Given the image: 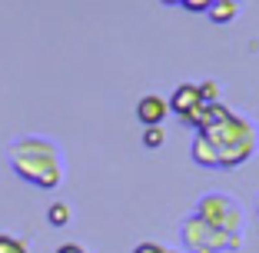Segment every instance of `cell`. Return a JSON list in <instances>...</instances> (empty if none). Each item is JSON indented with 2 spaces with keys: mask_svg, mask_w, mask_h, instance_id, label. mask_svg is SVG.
I'll return each instance as SVG.
<instances>
[{
  "mask_svg": "<svg viewBox=\"0 0 259 253\" xmlns=\"http://www.w3.org/2000/svg\"><path fill=\"white\" fill-rule=\"evenodd\" d=\"M10 167L20 180L40 187V190H57L63 184V157L54 140L47 137H23L10 143Z\"/></svg>",
  "mask_w": 259,
  "mask_h": 253,
  "instance_id": "6da1fadb",
  "label": "cell"
},
{
  "mask_svg": "<svg viewBox=\"0 0 259 253\" xmlns=\"http://www.w3.org/2000/svg\"><path fill=\"white\" fill-rule=\"evenodd\" d=\"M196 133H203V137L213 143L220 170L243 167V163L256 154V147H259L256 123L246 120V117H239V114H229L226 120L213 123V127H206V130H196Z\"/></svg>",
  "mask_w": 259,
  "mask_h": 253,
  "instance_id": "7a4b0ae2",
  "label": "cell"
},
{
  "mask_svg": "<svg viewBox=\"0 0 259 253\" xmlns=\"http://www.w3.org/2000/svg\"><path fill=\"white\" fill-rule=\"evenodd\" d=\"M180 240H183L186 253H226V250H239V243H243V237H233V233L206 223L196 213L180 223Z\"/></svg>",
  "mask_w": 259,
  "mask_h": 253,
  "instance_id": "3957f363",
  "label": "cell"
},
{
  "mask_svg": "<svg viewBox=\"0 0 259 253\" xmlns=\"http://www.w3.org/2000/svg\"><path fill=\"white\" fill-rule=\"evenodd\" d=\"M193 213L203 216L213 227H220V230L233 233V237H239V230H243V210H239V203L229 193H203L196 200V210Z\"/></svg>",
  "mask_w": 259,
  "mask_h": 253,
  "instance_id": "277c9868",
  "label": "cell"
},
{
  "mask_svg": "<svg viewBox=\"0 0 259 253\" xmlns=\"http://www.w3.org/2000/svg\"><path fill=\"white\" fill-rule=\"evenodd\" d=\"M203 107H206V100L196 84H180L173 90V97H169V114H176L183 123H190L193 130H196L199 117H203Z\"/></svg>",
  "mask_w": 259,
  "mask_h": 253,
  "instance_id": "5b68a950",
  "label": "cell"
},
{
  "mask_svg": "<svg viewBox=\"0 0 259 253\" xmlns=\"http://www.w3.org/2000/svg\"><path fill=\"white\" fill-rule=\"evenodd\" d=\"M169 114V100H163L160 93H143L137 103V120L143 123V127H156V123H163Z\"/></svg>",
  "mask_w": 259,
  "mask_h": 253,
  "instance_id": "8992f818",
  "label": "cell"
},
{
  "mask_svg": "<svg viewBox=\"0 0 259 253\" xmlns=\"http://www.w3.org/2000/svg\"><path fill=\"white\" fill-rule=\"evenodd\" d=\"M206 14H209L213 23H229V20H236V17H239V0H213Z\"/></svg>",
  "mask_w": 259,
  "mask_h": 253,
  "instance_id": "52a82bcc",
  "label": "cell"
},
{
  "mask_svg": "<svg viewBox=\"0 0 259 253\" xmlns=\"http://www.w3.org/2000/svg\"><path fill=\"white\" fill-rule=\"evenodd\" d=\"M193 160H196L199 167H216V170H220V163H216V150H213V143H209L203 133H196V140H193Z\"/></svg>",
  "mask_w": 259,
  "mask_h": 253,
  "instance_id": "ba28073f",
  "label": "cell"
},
{
  "mask_svg": "<svg viewBox=\"0 0 259 253\" xmlns=\"http://www.w3.org/2000/svg\"><path fill=\"white\" fill-rule=\"evenodd\" d=\"M163 140H166L163 123H156V127H146V130H143V147H146V150H156V147H163Z\"/></svg>",
  "mask_w": 259,
  "mask_h": 253,
  "instance_id": "9c48e42d",
  "label": "cell"
},
{
  "mask_svg": "<svg viewBox=\"0 0 259 253\" xmlns=\"http://www.w3.org/2000/svg\"><path fill=\"white\" fill-rule=\"evenodd\" d=\"M47 220L54 223V227H67V220H70V207H67V203H54V207L47 210Z\"/></svg>",
  "mask_w": 259,
  "mask_h": 253,
  "instance_id": "30bf717a",
  "label": "cell"
},
{
  "mask_svg": "<svg viewBox=\"0 0 259 253\" xmlns=\"http://www.w3.org/2000/svg\"><path fill=\"white\" fill-rule=\"evenodd\" d=\"M0 253H30V250H27L23 240L10 237V233H0Z\"/></svg>",
  "mask_w": 259,
  "mask_h": 253,
  "instance_id": "8fae6325",
  "label": "cell"
},
{
  "mask_svg": "<svg viewBox=\"0 0 259 253\" xmlns=\"http://www.w3.org/2000/svg\"><path fill=\"white\" fill-rule=\"evenodd\" d=\"M196 87H199L206 103H216V100H220V84H216V80H203V84H196Z\"/></svg>",
  "mask_w": 259,
  "mask_h": 253,
  "instance_id": "7c38bea8",
  "label": "cell"
},
{
  "mask_svg": "<svg viewBox=\"0 0 259 253\" xmlns=\"http://www.w3.org/2000/svg\"><path fill=\"white\" fill-rule=\"evenodd\" d=\"M133 253H183V250H173V246H163V243L146 240V243H137V250H133Z\"/></svg>",
  "mask_w": 259,
  "mask_h": 253,
  "instance_id": "4fadbf2b",
  "label": "cell"
},
{
  "mask_svg": "<svg viewBox=\"0 0 259 253\" xmlns=\"http://www.w3.org/2000/svg\"><path fill=\"white\" fill-rule=\"evenodd\" d=\"M57 253H87V246H80V243H63Z\"/></svg>",
  "mask_w": 259,
  "mask_h": 253,
  "instance_id": "5bb4252c",
  "label": "cell"
},
{
  "mask_svg": "<svg viewBox=\"0 0 259 253\" xmlns=\"http://www.w3.org/2000/svg\"><path fill=\"white\" fill-rule=\"evenodd\" d=\"M166 7H183V0H163Z\"/></svg>",
  "mask_w": 259,
  "mask_h": 253,
  "instance_id": "9a60e30c",
  "label": "cell"
},
{
  "mask_svg": "<svg viewBox=\"0 0 259 253\" xmlns=\"http://www.w3.org/2000/svg\"><path fill=\"white\" fill-rule=\"evenodd\" d=\"M256 207H259V203H256Z\"/></svg>",
  "mask_w": 259,
  "mask_h": 253,
  "instance_id": "2e32d148",
  "label": "cell"
}]
</instances>
